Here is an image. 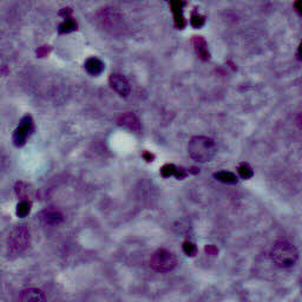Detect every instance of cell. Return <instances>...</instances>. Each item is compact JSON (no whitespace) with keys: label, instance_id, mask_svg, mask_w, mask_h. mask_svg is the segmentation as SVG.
I'll list each match as a JSON object with an SVG mask.
<instances>
[{"label":"cell","instance_id":"obj_11","mask_svg":"<svg viewBox=\"0 0 302 302\" xmlns=\"http://www.w3.org/2000/svg\"><path fill=\"white\" fill-rule=\"evenodd\" d=\"M85 69L90 74L98 76V74H100L102 72H103L104 64L102 63V60L92 57V58H89L85 62Z\"/></svg>","mask_w":302,"mask_h":302},{"label":"cell","instance_id":"obj_8","mask_svg":"<svg viewBox=\"0 0 302 302\" xmlns=\"http://www.w3.org/2000/svg\"><path fill=\"white\" fill-rule=\"evenodd\" d=\"M117 122H118V125L127 128V129L135 132H138L142 128L138 117L132 112H125L123 115H120Z\"/></svg>","mask_w":302,"mask_h":302},{"label":"cell","instance_id":"obj_19","mask_svg":"<svg viewBox=\"0 0 302 302\" xmlns=\"http://www.w3.org/2000/svg\"><path fill=\"white\" fill-rule=\"evenodd\" d=\"M191 24L195 26V28H197V26H201L203 24V18L201 16H198V14H194L191 19Z\"/></svg>","mask_w":302,"mask_h":302},{"label":"cell","instance_id":"obj_6","mask_svg":"<svg viewBox=\"0 0 302 302\" xmlns=\"http://www.w3.org/2000/svg\"><path fill=\"white\" fill-rule=\"evenodd\" d=\"M33 129H35V127H33V120L30 116H26L24 118L21 119L20 124H19V127L16 129L13 134V142L14 144L17 146H22L28 141V138L31 136V134L33 132Z\"/></svg>","mask_w":302,"mask_h":302},{"label":"cell","instance_id":"obj_17","mask_svg":"<svg viewBox=\"0 0 302 302\" xmlns=\"http://www.w3.org/2000/svg\"><path fill=\"white\" fill-rule=\"evenodd\" d=\"M30 207H31V203H30L29 201H21L20 203H19L18 207H17L18 216H21V217L26 216L30 211Z\"/></svg>","mask_w":302,"mask_h":302},{"label":"cell","instance_id":"obj_15","mask_svg":"<svg viewBox=\"0 0 302 302\" xmlns=\"http://www.w3.org/2000/svg\"><path fill=\"white\" fill-rule=\"evenodd\" d=\"M76 29H77V24H76L74 20H72V19H70V18H67L66 20L59 26V32L60 33H69V32L74 31Z\"/></svg>","mask_w":302,"mask_h":302},{"label":"cell","instance_id":"obj_3","mask_svg":"<svg viewBox=\"0 0 302 302\" xmlns=\"http://www.w3.org/2000/svg\"><path fill=\"white\" fill-rule=\"evenodd\" d=\"M176 264L175 254L167 249H158L151 255L150 266L157 273H169L176 267Z\"/></svg>","mask_w":302,"mask_h":302},{"label":"cell","instance_id":"obj_2","mask_svg":"<svg viewBox=\"0 0 302 302\" xmlns=\"http://www.w3.org/2000/svg\"><path fill=\"white\" fill-rule=\"evenodd\" d=\"M270 258L276 266L281 268H289L296 263L299 253L296 248L286 240L278 241L271 248Z\"/></svg>","mask_w":302,"mask_h":302},{"label":"cell","instance_id":"obj_5","mask_svg":"<svg viewBox=\"0 0 302 302\" xmlns=\"http://www.w3.org/2000/svg\"><path fill=\"white\" fill-rule=\"evenodd\" d=\"M99 20L105 30L116 33V31H120L123 29V19L119 16L118 12H116L112 9H105L99 13Z\"/></svg>","mask_w":302,"mask_h":302},{"label":"cell","instance_id":"obj_9","mask_svg":"<svg viewBox=\"0 0 302 302\" xmlns=\"http://www.w3.org/2000/svg\"><path fill=\"white\" fill-rule=\"evenodd\" d=\"M40 218L45 224L56 225L63 221V214L55 208H47L40 213Z\"/></svg>","mask_w":302,"mask_h":302},{"label":"cell","instance_id":"obj_18","mask_svg":"<svg viewBox=\"0 0 302 302\" xmlns=\"http://www.w3.org/2000/svg\"><path fill=\"white\" fill-rule=\"evenodd\" d=\"M183 250L189 256H194L196 254V245L191 242H184L183 243Z\"/></svg>","mask_w":302,"mask_h":302},{"label":"cell","instance_id":"obj_21","mask_svg":"<svg viewBox=\"0 0 302 302\" xmlns=\"http://www.w3.org/2000/svg\"><path fill=\"white\" fill-rule=\"evenodd\" d=\"M206 250H207V253H209V254H213V255L217 253V249L213 247V245H208V247L206 248Z\"/></svg>","mask_w":302,"mask_h":302},{"label":"cell","instance_id":"obj_7","mask_svg":"<svg viewBox=\"0 0 302 302\" xmlns=\"http://www.w3.org/2000/svg\"><path fill=\"white\" fill-rule=\"evenodd\" d=\"M109 84L119 96L127 97L130 93V84L123 74L112 73L109 78Z\"/></svg>","mask_w":302,"mask_h":302},{"label":"cell","instance_id":"obj_16","mask_svg":"<svg viewBox=\"0 0 302 302\" xmlns=\"http://www.w3.org/2000/svg\"><path fill=\"white\" fill-rule=\"evenodd\" d=\"M239 173L242 179H245V180L250 179V177L253 176V169L250 168V165H249L248 163H242V164H240V167H239Z\"/></svg>","mask_w":302,"mask_h":302},{"label":"cell","instance_id":"obj_20","mask_svg":"<svg viewBox=\"0 0 302 302\" xmlns=\"http://www.w3.org/2000/svg\"><path fill=\"white\" fill-rule=\"evenodd\" d=\"M48 51H50V47H48V46H41V47L38 48L37 55L39 57H45L48 54Z\"/></svg>","mask_w":302,"mask_h":302},{"label":"cell","instance_id":"obj_4","mask_svg":"<svg viewBox=\"0 0 302 302\" xmlns=\"http://www.w3.org/2000/svg\"><path fill=\"white\" fill-rule=\"evenodd\" d=\"M30 244V230L26 225L14 226L9 236V249L13 254H21Z\"/></svg>","mask_w":302,"mask_h":302},{"label":"cell","instance_id":"obj_1","mask_svg":"<svg viewBox=\"0 0 302 302\" xmlns=\"http://www.w3.org/2000/svg\"><path fill=\"white\" fill-rule=\"evenodd\" d=\"M189 155L192 160L206 163L213 160L216 155L217 146L213 139L206 136H195L190 139L188 145Z\"/></svg>","mask_w":302,"mask_h":302},{"label":"cell","instance_id":"obj_10","mask_svg":"<svg viewBox=\"0 0 302 302\" xmlns=\"http://www.w3.org/2000/svg\"><path fill=\"white\" fill-rule=\"evenodd\" d=\"M20 302H46V296L40 289L29 288L21 292Z\"/></svg>","mask_w":302,"mask_h":302},{"label":"cell","instance_id":"obj_14","mask_svg":"<svg viewBox=\"0 0 302 302\" xmlns=\"http://www.w3.org/2000/svg\"><path fill=\"white\" fill-rule=\"evenodd\" d=\"M215 177H216L218 181H221V182H224V183H235L237 181L236 176L234 175L233 172H226V171H221V172L215 173Z\"/></svg>","mask_w":302,"mask_h":302},{"label":"cell","instance_id":"obj_13","mask_svg":"<svg viewBox=\"0 0 302 302\" xmlns=\"http://www.w3.org/2000/svg\"><path fill=\"white\" fill-rule=\"evenodd\" d=\"M18 196H20L21 201H29V198L32 196V189H30L29 186L26 183L19 182L17 184V189H16Z\"/></svg>","mask_w":302,"mask_h":302},{"label":"cell","instance_id":"obj_12","mask_svg":"<svg viewBox=\"0 0 302 302\" xmlns=\"http://www.w3.org/2000/svg\"><path fill=\"white\" fill-rule=\"evenodd\" d=\"M192 44H194L195 50L199 56V58L205 60L209 59V52H208L207 43L202 37H194V39H192Z\"/></svg>","mask_w":302,"mask_h":302}]
</instances>
